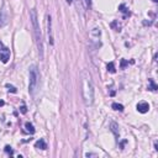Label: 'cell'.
I'll list each match as a JSON object with an SVG mask.
<instances>
[{
  "label": "cell",
  "instance_id": "cell-13",
  "mask_svg": "<svg viewBox=\"0 0 158 158\" xmlns=\"http://www.w3.org/2000/svg\"><path fill=\"white\" fill-rule=\"evenodd\" d=\"M108 70L110 72V73H115V72H116V69H115V64H114V62H110V63L108 64Z\"/></svg>",
  "mask_w": 158,
  "mask_h": 158
},
{
  "label": "cell",
  "instance_id": "cell-4",
  "mask_svg": "<svg viewBox=\"0 0 158 158\" xmlns=\"http://www.w3.org/2000/svg\"><path fill=\"white\" fill-rule=\"evenodd\" d=\"M46 22H47V35H48V42L53 46V30H52V17L50 14L46 15Z\"/></svg>",
  "mask_w": 158,
  "mask_h": 158
},
{
  "label": "cell",
  "instance_id": "cell-8",
  "mask_svg": "<svg viewBox=\"0 0 158 158\" xmlns=\"http://www.w3.org/2000/svg\"><path fill=\"white\" fill-rule=\"evenodd\" d=\"M35 147H36L37 150H47V143L44 142V140L40 138L38 141H36V143H35Z\"/></svg>",
  "mask_w": 158,
  "mask_h": 158
},
{
  "label": "cell",
  "instance_id": "cell-15",
  "mask_svg": "<svg viewBox=\"0 0 158 158\" xmlns=\"http://www.w3.org/2000/svg\"><path fill=\"white\" fill-rule=\"evenodd\" d=\"M6 88L9 89V91H11V93H16V91H17L16 88H15L14 85H10V84H6Z\"/></svg>",
  "mask_w": 158,
  "mask_h": 158
},
{
  "label": "cell",
  "instance_id": "cell-23",
  "mask_svg": "<svg viewBox=\"0 0 158 158\" xmlns=\"http://www.w3.org/2000/svg\"><path fill=\"white\" fill-rule=\"evenodd\" d=\"M152 1H153V3H157L158 0H152Z\"/></svg>",
  "mask_w": 158,
  "mask_h": 158
},
{
  "label": "cell",
  "instance_id": "cell-5",
  "mask_svg": "<svg viewBox=\"0 0 158 158\" xmlns=\"http://www.w3.org/2000/svg\"><path fill=\"white\" fill-rule=\"evenodd\" d=\"M9 59H10V51L6 47H4L3 43L0 42V61L3 63H7Z\"/></svg>",
  "mask_w": 158,
  "mask_h": 158
},
{
  "label": "cell",
  "instance_id": "cell-3",
  "mask_svg": "<svg viewBox=\"0 0 158 158\" xmlns=\"http://www.w3.org/2000/svg\"><path fill=\"white\" fill-rule=\"evenodd\" d=\"M29 74H30L29 91H30V94L33 95L36 93V90L38 89V85H40V72H38V68L36 64H32L31 67H30Z\"/></svg>",
  "mask_w": 158,
  "mask_h": 158
},
{
  "label": "cell",
  "instance_id": "cell-19",
  "mask_svg": "<svg viewBox=\"0 0 158 158\" xmlns=\"http://www.w3.org/2000/svg\"><path fill=\"white\" fill-rule=\"evenodd\" d=\"M84 1H85V5H87L88 7L91 6V0H84Z\"/></svg>",
  "mask_w": 158,
  "mask_h": 158
},
{
  "label": "cell",
  "instance_id": "cell-14",
  "mask_svg": "<svg viewBox=\"0 0 158 158\" xmlns=\"http://www.w3.org/2000/svg\"><path fill=\"white\" fill-rule=\"evenodd\" d=\"M128 64V62H127L126 59H121V63H120V68L121 69H125L126 68V66Z\"/></svg>",
  "mask_w": 158,
  "mask_h": 158
},
{
  "label": "cell",
  "instance_id": "cell-20",
  "mask_svg": "<svg viewBox=\"0 0 158 158\" xmlns=\"http://www.w3.org/2000/svg\"><path fill=\"white\" fill-rule=\"evenodd\" d=\"M93 156L96 157V154H94V153H87V154H85V157H93Z\"/></svg>",
  "mask_w": 158,
  "mask_h": 158
},
{
  "label": "cell",
  "instance_id": "cell-16",
  "mask_svg": "<svg viewBox=\"0 0 158 158\" xmlns=\"http://www.w3.org/2000/svg\"><path fill=\"white\" fill-rule=\"evenodd\" d=\"M20 111H21V114H26V113H27V108H26L25 104H22V105L20 106Z\"/></svg>",
  "mask_w": 158,
  "mask_h": 158
},
{
  "label": "cell",
  "instance_id": "cell-2",
  "mask_svg": "<svg viewBox=\"0 0 158 158\" xmlns=\"http://www.w3.org/2000/svg\"><path fill=\"white\" fill-rule=\"evenodd\" d=\"M30 19H31L32 27H33V35H35V40H36V43H37L40 58L43 59V41H42V32H41V27H40V24H38V17H37V11H36V9H31V11H30Z\"/></svg>",
  "mask_w": 158,
  "mask_h": 158
},
{
  "label": "cell",
  "instance_id": "cell-1",
  "mask_svg": "<svg viewBox=\"0 0 158 158\" xmlns=\"http://www.w3.org/2000/svg\"><path fill=\"white\" fill-rule=\"evenodd\" d=\"M82 93L84 104L87 106L93 105V103H94V84H93L91 76L88 70H83L82 73Z\"/></svg>",
  "mask_w": 158,
  "mask_h": 158
},
{
  "label": "cell",
  "instance_id": "cell-6",
  "mask_svg": "<svg viewBox=\"0 0 158 158\" xmlns=\"http://www.w3.org/2000/svg\"><path fill=\"white\" fill-rule=\"evenodd\" d=\"M148 110H150V105H148V103H146V101H141L137 104V111L141 113V114H146V113H148Z\"/></svg>",
  "mask_w": 158,
  "mask_h": 158
},
{
  "label": "cell",
  "instance_id": "cell-22",
  "mask_svg": "<svg viewBox=\"0 0 158 158\" xmlns=\"http://www.w3.org/2000/svg\"><path fill=\"white\" fill-rule=\"evenodd\" d=\"M67 3H68V4H69V5H70V4L73 3V0H67Z\"/></svg>",
  "mask_w": 158,
  "mask_h": 158
},
{
  "label": "cell",
  "instance_id": "cell-11",
  "mask_svg": "<svg viewBox=\"0 0 158 158\" xmlns=\"http://www.w3.org/2000/svg\"><path fill=\"white\" fill-rule=\"evenodd\" d=\"M148 83H150V87H148V89L150 90H152V91H156L158 89V87L156 85V83L153 82V79H148Z\"/></svg>",
  "mask_w": 158,
  "mask_h": 158
},
{
  "label": "cell",
  "instance_id": "cell-12",
  "mask_svg": "<svg viewBox=\"0 0 158 158\" xmlns=\"http://www.w3.org/2000/svg\"><path fill=\"white\" fill-rule=\"evenodd\" d=\"M111 108L114 109V110H116V111H122V110H124V106H122L121 104H117V103H114V104L111 105Z\"/></svg>",
  "mask_w": 158,
  "mask_h": 158
},
{
  "label": "cell",
  "instance_id": "cell-9",
  "mask_svg": "<svg viewBox=\"0 0 158 158\" xmlns=\"http://www.w3.org/2000/svg\"><path fill=\"white\" fill-rule=\"evenodd\" d=\"M110 127H111V131L114 132L115 136H116V137H119V126H117V124H115V122H111Z\"/></svg>",
  "mask_w": 158,
  "mask_h": 158
},
{
  "label": "cell",
  "instance_id": "cell-10",
  "mask_svg": "<svg viewBox=\"0 0 158 158\" xmlns=\"http://www.w3.org/2000/svg\"><path fill=\"white\" fill-rule=\"evenodd\" d=\"M25 128L27 132H30L32 135V133H35V127H33V125H32L31 122H26L25 124Z\"/></svg>",
  "mask_w": 158,
  "mask_h": 158
},
{
  "label": "cell",
  "instance_id": "cell-7",
  "mask_svg": "<svg viewBox=\"0 0 158 158\" xmlns=\"http://www.w3.org/2000/svg\"><path fill=\"white\" fill-rule=\"evenodd\" d=\"M7 21H9V16H7V14L5 13V11L0 13V27H4V26L7 24Z\"/></svg>",
  "mask_w": 158,
  "mask_h": 158
},
{
  "label": "cell",
  "instance_id": "cell-18",
  "mask_svg": "<svg viewBox=\"0 0 158 158\" xmlns=\"http://www.w3.org/2000/svg\"><path fill=\"white\" fill-rule=\"evenodd\" d=\"M119 10H120L121 13H125V11H126V6H125L124 4H121L120 6H119Z\"/></svg>",
  "mask_w": 158,
  "mask_h": 158
},
{
  "label": "cell",
  "instance_id": "cell-21",
  "mask_svg": "<svg viewBox=\"0 0 158 158\" xmlns=\"http://www.w3.org/2000/svg\"><path fill=\"white\" fill-rule=\"evenodd\" d=\"M4 104H5L4 100H0V106H4Z\"/></svg>",
  "mask_w": 158,
  "mask_h": 158
},
{
  "label": "cell",
  "instance_id": "cell-17",
  "mask_svg": "<svg viewBox=\"0 0 158 158\" xmlns=\"http://www.w3.org/2000/svg\"><path fill=\"white\" fill-rule=\"evenodd\" d=\"M5 152L9 153V154H14V151L11 150V147H10V146H6V147H5Z\"/></svg>",
  "mask_w": 158,
  "mask_h": 158
}]
</instances>
